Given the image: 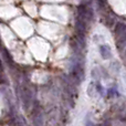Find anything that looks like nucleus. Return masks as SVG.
Returning a JSON list of instances; mask_svg holds the SVG:
<instances>
[{
  "mask_svg": "<svg viewBox=\"0 0 126 126\" xmlns=\"http://www.w3.org/2000/svg\"><path fill=\"white\" fill-rule=\"evenodd\" d=\"M125 41H126V32L121 35L120 38H117V46H120L121 43H125Z\"/></svg>",
  "mask_w": 126,
  "mask_h": 126,
  "instance_id": "nucleus-3",
  "label": "nucleus"
},
{
  "mask_svg": "<svg viewBox=\"0 0 126 126\" xmlns=\"http://www.w3.org/2000/svg\"><path fill=\"white\" fill-rule=\"evenodd\" d=\"M100 54L104 60H109L112 58V51L107 44H102L100 46Z\"/></svg>",
  "mask_w": 126,
  "mask_h": 126,
  "instance_id": "nucleus-1",
  "label": "nucleus"
},
{
  "mask_svg": "<svg viewBox=\"0 0 126 126\" xmlns=\"http://www.w3.org/2000/svg\"><path fill=\"white\" fill-rule=\"evenodd\" d=\"M126 32V24L122 23V22H118V23L115 24L114 27V34H115L116 38H120L122 34H124Z\"/></svg>",
  "mask_w": 126,
  "mask_h": 126,
  "instance_id": "nucleus-2",
  "label": "nucleus"
},
{
  "mask_svg": "<svg viewBox=\"0 0 126 126\" xmlns=\"http://www.w3.org/2000/svg\"><path fill=\"white\" fill-rule=\"evenodd\" d=\"M123 59H124V62L126 63V49L123 51Z\"/></svg>",
  "mask_w": 126,
  "mask_h": 126,
  "instance_id": "nucleus-4",
  "label": "nucleus"
}]
</instances>
